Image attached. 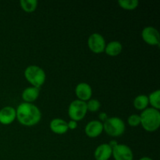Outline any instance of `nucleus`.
Returning <instances> with one entry per match:
<instances>
[{"instance_id":"f257e3e1","label":"nucleus","mask_w":160,"mask_h":160,"mask_svg":"<svg viewBox=\"0 0 160 160\" xmlns=\"http://www.w3.org/2000/svg\"><path fill=\"white\" fill-rule=\"evenodd\" d=\"M17 119L20 124L25 127H33L38 124L42 119V112L33 103L22 102L16 109Z\"/></svg>"},{"instance_id":"f03ea898","label":"nucleus","mask_w":160,"mask_h":160,"mask_svg":"<svg viewBox=\"0 0 160 160\" xmlns=\"http://www.w3.org/2000/svg\"><path fill=\"white\" fill-rule=\"evenodd\" d=\"M141 125L148 132H154L160 126L159 110L153 108H147L140 114Z\"/></svg>"},{"instance_id":"7ed1b4c3","label":"nucleus","mask_w":160,"mask_h":160,"mask_svg":"<svg viewBox=\"0 0 160 160\" xmlns=\"http://www.w3.org/2000/svg\"><path fill=\"white\" fill-rule=\"evenodd\" d=\"M24 78L31 86L40 88L45 84L46 75L42 67L36 65H31L25 69Z\"/></svg>"},{"instance_id":"20e7f679","label":"nucleus","mask_w":160,"mask_h":160,"mask_svg":"<svg viewBox=\"0 0 160 160\" xmlns=\"http://www.w3.org/2000/svg\"><path fill=\"white\" fill-rule=\"evenodd\" d=\"M125 130L124 122L120 117H109L103 123V131L111 137L121 136L125 132Z\"/></svg>"},{"instance_id":"39448f33","label":"nucleus","mask_w":160,"mask_h":160,"mask_svg":"<svg viewBox=\"0 0 160 160\" xmlns=\"http://www.w3.org/2000/svg\"><path fill=\"white\" fill-rule=\"evenodd\" d=\"M88 112L86 102L73 100L68 107V115L70 120L78 122L84 118Z\"/></svg>"},{"instance_id":"423d86ee","label":"nucleus","mask_w":160,"mask_h":160,"mask_svg":"<svg viewBox=\"0 0 160 160\" xmlns=\"http://www.w3.org/2000/svg\"><path fill=\"white\" fill-rule=\"evenodd\" d=\"M106 40L102 34L98 33H93L88 39V45L92 52L100 54L104 52L106 48Z\"/></svg>"},{"instance_id":"0eeeda50","label":"nucleus","mask_w":160,"mask_h":160,"mask_svg":"<svg viewBox=\"0 0 160 160\" xmlns=\"http://www.w3.org/2000/svg\"><path fill=\"white\" fill-rule=\"evenodd\" d=\"M142 38L144 42L152 46H159L160 35L158 30L153 27H145L142 31Z\"/></svg>"},{"instance_id":"6e6552de","label":"nucleus","mask_w":160,"mask_h":160,"mask_svg":"<svg viewBox=\"0 0 160 160\" xmlns=\"http://www.w3.org/2000/svg\"><path fill=\"white\" fill-rule=\"evenodd\" d=\"M112 156L114 160H133L134 154L129 146L124 144H117L112 148Z\"/></svg>"},{"instance_id":"1a4fd4ad","label":"nucleus","mask_w":160,"mask_h":160,"mask_svg":"<svg viewBox=\"0 0 160 160\" xmlns=\"http://www.w3.org/2000/svg\"><path fill=\"white\" fill-rule=\"evenodd\" d=\"M75 94L78 100L87 102L92 98V88L88 83L81 82L75 88Z\"/></svg>"},{"instance_id":"9d476101","label":"nucleus","mask_w":160,"mask_h":160,"mask_svg":"<svg viewBox=\"0 0 160 160\" xmlns=\"http://www.w3.org/2000/svg\"><path fill=\"white\" fill-rule=\"evenodd\" d=\"M84 131L88 137L91 138H97L103 132V123L97 120H92L87 123Z\"/></svg>"},{"instance_id":"9b49d317","label":"nucleus","mask_w":160,"mask_h":160,"mask_svg":"<svg viewBox=\"0 0 160 160\" xmlns=\"http://www.w3.org/2000/svg\"><path fill=\"white\" fill-rule=\"evenodd\" d=\"M17 119V112L15 108L12 106H5L0 109V123L9 125Z\"/></svg>"},{"instance_id":"f8f14e48","label":"nucleus","mask_w":160,"mask_h":160,"mask_svg":"<svg viewBox=\"0 0 160 160\" xmlns=\"http://www.w3.org/2000/svg\"><path fill=\"white\" fill-rule=\"evenodd\" d=\"M112 148L108 143H103L98 145L95 150L94 157L95 160H109L112 157Z\"/></svg>"},{"instance_id":"ddd939ff","label":"nucleus","mask_w":160,"mask_h":160,"mask_svg":"<svg viewBox=\"0 0 160 160\" xmlns=\"http://www.w3.org/2000/svg\"><path fill=\"white\" fill-rule=\"evenodd\" d=\"M50 130L54 134H64L68 131L67 122L61 118H55L49 123Z\"/></svg>"},{"instance_id":"4468645a","label":"nucleus","mask_w":160,"mask_h":160,"mask_svg":"<svg viewBox=\"0 0 160 160\" xmlns=\"http://www.w3.org/2000/svg\"><path fill=\"white\" fill-rule=\"evenodd\" d=\"M39 94H40V88L31 86V87L26 88L23 91L21 96L23 102L33 103L38 99Z\"/></svg>"},{"instance_id":"2eb2a0df","label":"nucleus","mask_w":160,"mask_h":160,"mask_svg":"<svg viewBox=\"0 0 160 160\" xmlns=\"http://www.w3.org/2000/svg\"><path fill=\"white\" fill-rule=\"evenodd\" d=\"M123 51V45L118 41H112L106 45L105 52L109 56H117Z\"/></svg>"},{"instance_id":"dca6fc26","label":"nucleus","mask_w":160,"mask_h":160,"mask_svg":"<svg viewBox=\"0 0 160 160\" xmlns=\"http://www.w3.org/2000/svg\"><path fill=\"white\" fill-rule=\"evenodd\" d=\"M134 107L138 110L143 111L148 108V98L146 95H139L134 99L133 102Z\"/></svg>"},{"instance_id":"f3484780","label":"nucleus","mask_w":160,"mask_h":160,"mask_svg":"<svg viewBox=\"0 0 160 160\" xmlns=\"http://www.w3.org/2000/svg\"><path fill=\"white\" fill-rule=\"evenodd\" d=\"M37 0H20V5L21 9L26 12H33L38 7Z\"/></svg>"},{"instance_id":"a211bd4d","label":"nucleus","mask_w":160,"mask_h":160,"mask_svg":"<svg viewBox=\"0 0 160 160\" xmlns=\"http://www.w3.org/2000/svg\"><path fill=\"white\" fill-rule=\"evenodd\" d=\"M148 104L152 106V108L159 110L160 109V91L156 90L149 94L148 96Z\"/></svg>"},{"instance_id":"6ab92c4d","label":"nucleus","mask_w":160,"mask_h":160,"mask_svg":"<svg viewBox=\"0 0 160 160\" xmlns=\"http://www.w3.org/2000/svg\"><path fill=\"white\" fill-rule=\"evenodd\" d=\"M118 4L125 10H134L139 5L138 0H120Z\"/></svg>"},{"instance_id":"aec40b11","label":"nucleus","mask_w":160,"mask_h":160,"mask_svg":"<svg viewBox=\"0 0 160 160\" xmlns=\"http://www.w3.org/2000/svg\"><path fill=\"white\" fill-rule=\"evenodd\" d=\"M86 105H87V109L88 111L92 112H95L99 110L100 107H101V103L98 100L95 99V98H91L88 101L86 102Z\"/></svg>"},{"instance_id":"412c9836","label":"nucleus","mask_w":160,"mask_h":160,"mask_svg":"<svg viewBox=\"0 0 160 160\" xmlns=\"http://www.w3.org/2000/svg\"><path fill=\"white\" fill-rule=\"evenodd\" d=\"M128 124L133 128H136L141 125V118L140 115L138 114H132L130 116L128 119Z\"/></svg>"},{"instance_id":"4be33fe9","label":"nucleus","mask_w":160,"mask_h":160,"mask_svg":"<svg viewBox=\"0 0 160 160\" xmlns=\"http://www.w3.org/2000/svg\"><path fill=\"white\" fill-rule=\"evenodd\" d=\"M67 127H68V130H75L78 128V122L70 120V121L67 122Z\"/></svg>"},{"instance_id":"5701e85b","label":"nucleus","mask_w":160,"mask_h":160,"mask_svg":"<svg viewBox=\"0 0 160 160\" xmlns=\"http://www.w3.org/2000/svg\"><path fill=\"white\" fill-rule=\"evenodd\" d=\"M98 118H99V120H100L99 121L102 123V122L106 121V120H107L109 117H108V115L106 113V112H101V113L98 115Z\"/></svg>"},{"instance_id":"b1692460","label":"nucleus","mask_w":160,"mask_h":160,"mask_svg":"<svg viewBox=\"0 0 160 160\" xmlns=\"http://www.w3.org/2000/svg\"><path fill=\"white\" fill-rule=\"evenodd\" d=\"M109 144V146L111 147V148H114V147L116 146V145H117V142L116 140H112V141H110V142H109V143H108Z\"/></svg>"},{"instance_id":"393cba45","label":"nucleus","mask_w":160,"mask_h":160,"mask_svg":"<svg viewBox=\"0 0 160 160\" xmlns=\"http://www.w3.org/2000/svg\"><path fill=\"white\" fill-rule=\"evenodd\" d=\"M139 160H153V159H151V158H149V157H147V156H145V157L141 158Z\"/></svg>"}]
</instances>
